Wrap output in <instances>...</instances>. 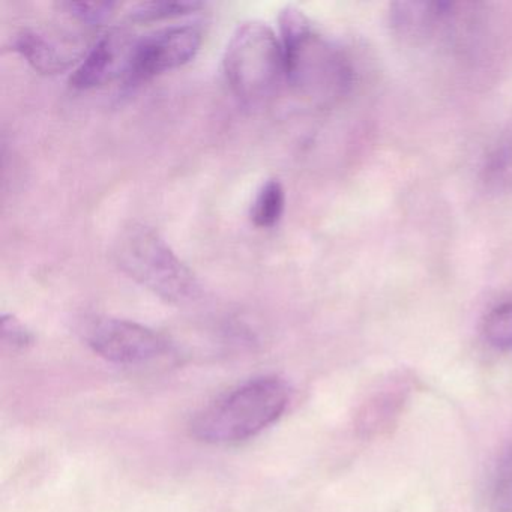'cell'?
<instances>
[{"label": "cell", "mask_w": 512, "mask_h": 512, "mask_svg": "<svg viewBox=\"0 0 512 512\" xmlns=\"http://www.w3.org/2000/svg\"><path fill=\"white\" fill-rule=\"evenodd\" d=\"M278 23L286 82L317 104L335 103L344 97L353 85L349 58L293 5L280 11Z\"/></svg>", "instance_id": "obj_1"}, {"label": "cell", "mask_w": 512, "mask_h": 512, "mask_svg": "<svg viewBox=\"0 0 512 512\" xmlns=\"http://www.w3.org/2000/svg\"><path fill=\"white\" fill-rule=\"evenodd\" d=\"M290 388L281 377L248 380L194 416L191 434L209 445H235L271 427L286 412Z\"/></svg>", "instance_id": "obj_2"}, {"label": "cell", "mask_w": 512, "mask_h": 512, "mask_svg": "<svg viewBox=\"0 0 512 512\" xmlns=\"http://www.w3.org/2000/svg\"><path fill=\"white\" fill-rule=\"evenodd\" d=\"M113 259L122 272L158 298L172 304L193 301L199 281L166 239L143 223H130L116 236Z\"/></svg>", "instance_id": "obj_3"}, {"label": "cell", "mask_w": 512, "mask_h": 512, "mask_svg": "<svg viewBox=\"0 0 512 512\" xmlns=\"http://www.w3.org/2000/svg\"><path fill=\"white\" fill-rule=\"evenodd\" d=\"M224 76L233 94L248 104L262 103L278 89L284 77L280 38L268 23H239L226 46Z\"/></svg>", "instance_id": "obj_4"}, {"label": "cell", "mask_w": 512, "mask_h": 512, "mask_svg": "<svg viewBox=\"0 0 512 512\" xmlns=\"http://www.w3.org/2000/svg\"><path fill=\"white\" fill-rule=\"evenodd\" d=\"M203 43L202 29L194 25L172 26L136 40L125 82H148L167 71L193 61Z\"/></svg>", "instance_id": "obj_5"}, {"label": "cell", "mask_w": 512, "mask_h": 512, "mask_svg": "<svg viewBox=\"0 0 512 512\" xmlns=\"http://www.w3.org/2000/svg\"><path fill=\"white\" fill-rule=\"evenodd\" d=\"M88 346L113 364L142 365L155 361L170 350L166 337L131 320L103 317L86 331Z\"/></svg>", "instance_id": "obj_6"}, {"label": "cell", "mask_w": 512, "mask_h": 512, "mask_svg": "<svg viewBox=\"0 0 512 512\" xmlns=\"http://www.w3.org/2000/svg\"><path fill=\"white\" fill-rule=\"evenodd\" d=\"M134 43L136 40L121 29L107 32L74 70L70 85L79 91H91L113 82L118 77L125 79Z\"/></svg>", "instance_id": "obj_7"}, {"label": "cell", "mask_w": 512, "mask_h": 512, "mask_svg": "<svg viewBox=\"0 0 512 512\" xmlns=\"http://www.w3.org/2000/svg\"><path fill=\"white\" fill-rule=\"evenodd\" d=\"M13 50L43 76L65 73L76 64L80 56L76 44L40 28H23L17 32Z\"/></svg>", "instance_id": "obj_8"}, {"label": "cell", "mask_w": 512, "mask_h": 512, "mask_svg": "<svg viewBox=\"0 0 512 512\" xmlns=\"http://www.w3.org/2000/svg\"><path fill=\"white\" fill-rule=\"evenodd\" d=\"M286 209V191L277 179H269L257 191L251 208V221L259 229H272L280 223Z\"/></svg>", "instance_id": "obj_9"}, {"label": "cell", "mask_w": 512, "mask_h": 512, "mask_svg": "<svg viewBox=\"0 0 512 512\" xmlns=\"http://www.w3.org/2000/svg\"><path fill=\"white\" fill-rule=\"evenodd\" d=\"M203 4L191 0H161V2H143L128 13V19L134 23H155L176 17L190 16L202 10Z\"/></svg>", "instance_id": "obj_10"}, {"label": "cell", "mask_w": 512, "mask_h": 512, "mask_svg": "<svg viewBox=\"0 0 512 512\" xmlns=\"http://www.w3.org/2000/svg\"><path fill=\"white\" fill-rule=\"evenodd\" d=\"M485 341L497 350H512V302H503L488 311L482 322Z\"/></svg>", "instance_id": "obj_11"}, {"label": "cell", "mask_w": 512, "mask_h": 512, "mask_svg": "<svg viewBox=\"0 0 512 512\" xmlns=\"http://www.w3.org/2000/svg\"><path fill=\"white\" fill-rule=\"evenodd\" d=\"M491 506L494 512H512V446L503 452L494 470Z\"/></svg>", "instance_id": "obj_12"}, {"label": "cell", "mask_w": 512, "mask_h": 512, "mask_svg": "<svg viewBox=\"0 0 512 512\" xmlns=\"http://www.w3.org/2000/svg\"><path fill=\"white\" fill-rule=\"evenodd\" d=\"M61 8L83 25L98 26L113 16L116 4L113 2H65L61 4Z\"/></svg>", "instance_id": "obj_13"}, {"label": "cell", "mask_w": 512, "mask_h": 512, "mask_svg": "<svg viewBox=\"0 0 512 512\" xmlns=\"http://www.w3.org/2000/svg\"><path fill=\"white\" fill-rule=\"evenodd\" d=\"M400 403L401 397H397V395L386 394L374 398L370 410L365 412L364 415L365 430H370V428L377 430V428H382L383 425L388 424Z\"/></svg>", "instance_id": "obj_14"}, {"label": "cell", "mask_w": 512, "mask_h": 512, "mask_svg": "<svg viewBox=\"0 0 512 512\" xmlns=\"http://www.w3.org/2000/svg\"><path fill=\"white\" fill-rule=\"evenodd\" d=\"M2 340L13 349H26L34 343V334L13 314H2Z\"/></svg>", "instance_id": "obj_15"}, {"label": "cell", "mask_w": 512, "mask_h": 512, "mask_svg": "<svg viewBox=\"0 0 512 512\" xmlns=\"http://www.w3.org/2000/svg\"><path fill=\"white\" fill-rule=\"evenodd\" d=\"M487 170L490 175H505L512 172V130L502 137L488 158Z\"/></svg>", "instance_id": "obj_16"}]
</instances>
